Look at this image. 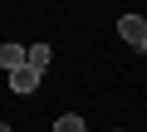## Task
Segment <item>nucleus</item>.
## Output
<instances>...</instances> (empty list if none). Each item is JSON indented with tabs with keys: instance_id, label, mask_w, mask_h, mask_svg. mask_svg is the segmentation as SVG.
I'll return each mask as SVG.
<instances>
[{
	"instance_id": "20e7f679",
	"label": "nucleus",
	"mask_w": 147,
	"mask_h": 132,
	"mask_svg": "<svg viewBox=\"0 0 147 132\" xmlns=\"http://www.w3.org/2000/svg\"><path fill=\"white\" fill-rule=\"evenodd\" d=\"M39 78H44V74H34L30 64H25V69H15V74H10V88H15V93H34V88H39Z\"/></svg>"
},
{
	"instance_id": "423d86ee",
	"label": "nucleus",
	"mask_w": 147,
	"mask_h": 132,
	"mask_svg": "<svg viewBox=\"0 0 147 132\" xmlns=\"http://www.w3.org/2000/svg\"><path fill=\"white\" fill-rule=\"evenodd\" d=\"M0 132H15V127H10V122H0Z\"/></svg>"
},
{
	"instance_id": "f257e3e1",
	"label": "nucleus",
	"mask_w": 147,
	"mask_h": 132,
	"mask_svg": "<svg viewBox=\"0 0 147 132\" xmlns=\"http://www.w3.org/2000/svg\"><path fill=\"white\" fill-rule=\"evenodd\" d=\"M118 34H123L132 49H142V39H147V20H142V15H123V20H118Z\"/></svg>"
},
{
	"instance_id": "f03ea898",
	"label": "nucleus",
	"mask_w": 147,
	"mask_h": 132,
	"mask_svg": "<svg viewBox=\"0 0 147 132\" xmlns=\"http://www.w3.org/2000/svg\"><path fill=\"white\" fill-rule=\"evenodd\" d=\"M25 54H30V44H0V69L5 74H15V69H25Z\"/></svg>"
},
{
	"instance_id": "39448f33",
	"label": "nucleus",
	"mask_w": 147,
	"mask_h": 132,
	"mask_svg": "<svg viewBox=\"0 0 147 132\" xmlns=\"http://www.w3.org/2000/svg\"><path fill=\"white\" fill-rule=\"evenodd\" d=\"M54 132H88V122L79 113H64V117H54Z\"/></svg>"
},
{
	"instance_id": "7ed1b4c3",
	"label": "nucleus",
	"mask_w": 147,
	"mask_h": 132,
	"mask_svg": "<svg viewBox=\"0 0 147 132\" xmlns=\"http://www.w3.org/2000/svg\"><path fill=\"white\" fill-rule=\"evenodd\" d=\"M49 59H54V49H49L44 39H34V44H30V54H25V64H30L34 74H44V69H49Z\"/></svg>"
}]
</instances>
